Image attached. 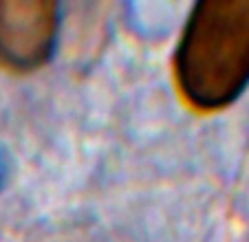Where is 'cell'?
Returning <instances> with one entry per match:
<instances>
[{
	"instance_id": "1",
	"label": "cell",
	"mask_w": 249,
	"mask_h": 242,
	"mask_svg": "<svg viewBox=\"0 0 249 242\" xmlns=\"http://www.w3.org/2000/svg\"><path fill=\"white\" fill-rule=\"evenodd\" d=\"M183 95L218 108L249 79V0H207L190 18L177 57Z\"/></svg>"
},
{
	"instance_id": "2",
	"label": "cell",
	"mask_w": 249,
	"mask_h": 242,
	"mask_svg": "<svg viewBox=\"0 0 249 242\" xmlns=\"http://www.w3.org/2000/svg\"><path fill=\"white\" fill-rule=\"evenodd\" d=\"M55 40V5L42 0H0V60L33 69Z\"/></svg>"
}]
</instances>
